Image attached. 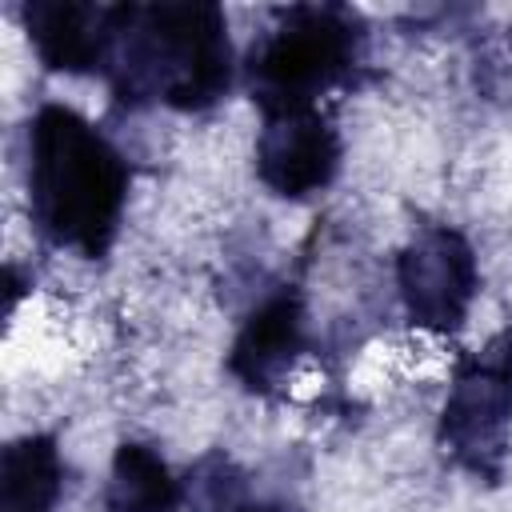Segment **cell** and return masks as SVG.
Masks as SVG:
<instances>
[{
    "mask_svg": "<svg viewBox=\"0 0 512 512\" xmlns=\"http://www.w3.org/2000/svg\"><path fill=\"white\" fill-rule=\"evenodd\" d=\"M104 76L124 104L212 108L232 84V40L220 4H112Z\"/></svg>",
    "mask_w": 512,
    "mask_h": 512,
    "instance_id": "cell-1",
    "label": "cell"
},
{
    "mask_svg": "<svg viewBox=\"0 0 512 512\" xmlns=\"http://www.w3.org/2000/svg\"><path fill=\"white\" fill-rule=\"evenodd\" d=\"M124 200V156L80 112L44 104L28 124V212L40 236L96 260L116 240Z\"/></svg>",
    "mask_w": 512,
    "mask_h": 512,
    "instance_id": "cell-2",
    "label": "cell"
},
{
    "mask_svg": "<svg viewBox=\"0 0 512 512\" xmlns=\"http://www.w3.org/2000/svg\"><path fill=\"white\" fill-rule=\"evenodd\" d=\"M364 56V20L344 4H296L276 16L248 56L252 100L268 108L316 104L344 84Z\"/></svg>",
    "mask_w": 512,
    "mask_h": 512,
    "instance_id": "cell-3",
    "label": "cell"
},
{
    "mask_svg": "<svg viewBox=\"0 0 512 512\" xmlns=\"http://www.w3.org/2000/svg\"><path fill=\"white\" fill-rule=\"evenodd\" d=\"M512 436V372L504 360H464L440 408V452L476 480L504 476Z\"/></svg>",
    "mask_w": 512,
    "mask_h": 512,
    "instance_id": "cell-4",
    "label": "cell"
},
{
    "mask_svg": "<svg viewBox=\"0 0 512 512\" xmlns=\"http://www.w3.org/2000/svg\"><path fill=\"white\" fill-rule=\"evenodd\" d=\"M396 288L404 312L424 332H456L480 292V268L472 244L448 228H420L396 256Z\"/></svg>",
    "mask_w": 512,
    "mask_h": 512,
    "instance_id": "cell-5",
    "label": "cell"
},
{
    "mask_svg": "<svg viewBox=\"0 0 512 512\" xmlns=\"http://www.w3.org/2000/svg\"><path fill=\"white\" fill-rule=\"evenodd\" d=\"M340 168V132L316 104L268 108L256 136V176L284 200H304L332 184Z\"/></svg>",
    "mask_w": 512,
    "mask_h": 512,
    "instance_id": "cell-6",
    "label": "cell"
},
{
    "mask_svg": "<svg viewBox=\"0 0 512 512\" xmlns=\"http://www.w3.org/2000/svg\"><path fill=\"white\" fill-rule=\"evenodd\" d=\"M304 344H308V316H304L300 296L276 292L236 332L232 352H228V372L248 392L264 396L284 384V376L292 372Z\"/></svg>",
    "mask_w": 512,
    "mask_h": 512,
    "instance_id": "cell-7",
    "label": "cell"
},
{
    "mask_svg": "<svg viewBox=\"0 0 512 512\" xmlns=\"http://www.w3.org/2000/svg\"><path fill=\"white\" fill-rule=\"evenodd\" d=\"M28 40L44 68L84 76L104 72L112 44V8L72 0H32L20 8Z\"/></svg>",
    "mask_w": 512,
    "mask_h": 512,
    "instance_id": "cell-8",
    "label": "cell"
},
{
    "mask_svg": "<svg viewBox=\"0 0 512 512\" xmlns=\"http://www.w3.org/2000/svg\"><path fill=\"white\" fill-rule=\"evenodd\" d=\"M64 492V460L56 436L32 432L0 456V512H56Z\"/></svg>",
    "mask_w": 512,
    "mask_h": 512,
    "instance_id": "cell-9",
    "label": "cell"
},
{
    "mask_svg": "<svg viewBox=\"0 0 512 512\" xmlns=\"http://www.w3.org/2000/svg\"><path fill=\"white\" fill-rule=\"evenodd\" d=\"M184 484L172 476L164 456L140 440H124L112 456L104 512H180Z\"/></svg>",
    "mask_w": 512,
    "mask_h": 512,
    "instance_id": "cell-10",
    "label": "cell"
},
{
    "mask_svg": "<svg viewBox=\"0 0 512 512\" xmlns=\"http://www.w3.org/2000/svg\"><path fill=\"white\" fill-rule=\"evenodd\" d=\"M184 500L192 504V512H248V476L240 472V464L224 452H208L192 464L188 484H184Z\"/></svg>",
    "mask_w": 512,
    "mask_h": 512,
    "instance_id": "cell-11",
    "label": "cell"
},
{
    "mask_svg": "<svg viewBox=\"0 0 512 512\" xmlns=\"http://www.w3.org/2000/svg\"><path fill=\"white\" fill-rule=\"evenodd\" d=\"M248 512H284V508H272V504H256V508H248Z\"/></svg>",
    "mask_w": 512,
    "mask_h": 512,
    "instance_id": "cell-12",
    "label": "cell"
},
{
    "mask_svg": "<svg viewBox=\"0 0 512 512\" xmlns=\"http://www.w3.org/2000/svg\"><path fill=\"white\" fill-rule=\"evenodd\" d=\"M504 364H508V372H512V348H508V356H504Z\"/></svg>",
    "mask_w": 512,
    "mask_h": 512,
    "instance_id": "cell-13",
    "label": "cell"
}]
</instances>
